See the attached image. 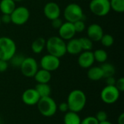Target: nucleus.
<instances>
[{"mask_svg": "<svg viewBox=\"0 0 124 124\" xmlns=\"http://www.w3.org/2000/svg\"><path fill=\"white\" fill-rule=\"evenodd\" d=\"M33 78L37 84H49L52 78V74L51 72L41 68L38 70Z\"/></svg>", "mask_w": 124, "mask_h": 124, "instance_id": "17", "label": "nucleus"}, {"mask_svg": "<svg viewBox=\"0 0 124 124\" xmlns=\"http://www.w3.org/2000/svg\"><path fill=\"white\" fill-rule=\"evenodd\" d=\"M76 32L74 28L73 23L65 21L62 23L60 28L58 29V34L62 39L64 41H68L74 38Z\"/></svg>", "mask_w": 124, "mask_h": 124, "instance_id": "12", "label": "nucleus"}, {"mask_svg": "<svg viewBox=\"0 0 124 124\" xmlns=\"http://www.w3.org/2000/svg\"><path fill=\"white\" fill-rule=\"evenodd\" d=\"M104 34L102 26L97 23H92L86 28V35L93 42L100 41L101 38Z\"/></svg>", "mask_w": 124, "mask_h": 124, "instance_id": "14", "label": "nucleus"}, {"mask_svg": "<svg viewBox=\"0 0 124 124\" xmlns=\"http://www.w3.org/2000/svg\"><path fill=\"white\" fill-rule=\"evenodd\" d=\"M87 77L89 80L93 81H97L103 78V72L100 66H92L88 68Z\"/></svg>", "mask_w": 124, "mask_h": 124, "instance_id": "18", "label": "nucleus"}, {"mask_svg": "<svg viewBox=\"0 0 124 124\" xmlns=\"http://www.w3.org/2000/svg\"><path fill=\"white\" fill-rule=\"evenodd\" d=\"M46 46V39L42 37L36 39L31 44V50L35 54H41Z\"/></svg>", "mask_w": 124, "mask_h": 124, "instance_id": "21", "label": "nucleus"}, {"mask_svg": "<svg viewBox=\"0 0 124 124\" xmlns=\"http://www.w3.org/2000/svg\"><path fill=\"white\" fill-rule=\"evenodd\" d=\"M81 124H99V121L95 116H87L81 120Z\"/></svg>", "mask_w": 124, "mask_h": 124, "instance_id": "31", "label": "nucleus"}, {"mask_svg": "<svg viewBox=\"0 0 124 124\" xmlns=\"http://www.w3.org/2000/svg\"><path fill=\"white\" fill-rule=\"evenodd\" d=\"M115 86L118 89V90L120 92H123L124 91V78L123 77L118 78V80H116Z\"/></svg>", "mask_w": 124, "mask_h": 124, "instance_id": "32", "label": "nucleus"}, {"mask_svg": "<svg viewBox=\"0 0 124 124\" xmlns=\"http://www.w3.org/2000/svg\"><path fill=\"white\" fill-rule=\"evenodd\" d=\"M89 7L92 14L98 17H104L110 12V0H91Z\"/></svg>", "mask_w": 124, "mask_h": 124, "instance_id": "6", "label": "nucleus"}, {"mask_svg": "<svg viewBox=\"0 0 124 124\" xmlns=\"http://www.w3.org/2000/svg\"><path fill=\"white\" fill-rule=\"evenodd\" d=\"M40 96L34 88L25 89L22 94V101L24 104L29 106L37 105L40 100Z\"/></svg>", "mask_w": 124, "mask_h": 124, "instance_id": "13", "label": "nucleus"}, {"mask_svg": "<svg viewBox=\"0 0 124 124\" xmlns=\"http://www.w3.org/2000/svg\"><path fill=\"white\" fill-rule=\"evenodd\" d=\"M62 23H63L62 20L60 17L56 18V19L52 20V23H51V24H52V27L54 29L58 30V29L60 28V26L62 25Z\"/></svg>", "mask_w": 124, "mask_h": 124, "instance_id": "33", "label": "nucleus"}, {"mask_svg": "<svg viewBox=\"0 0 124 124\" xmlns=\"http://www.w3.org/2000/svg\"><path fill=\"white\" fill-rule=\"evenodd\" d=\"M22 74L27 78H33L39 70V65L35 58L31 57H25L20 67Z\"/></svg>", "mask_w": 124, "mask_h": 124, "instance_id": "9", "label": "nucleus"}, {"mask_svg": "<svg viewBox=\"0 0 124 124\" xmlns=\"http://www.w3.org/2000/svg\"><path fill=\"white\" fill-rule=\"evenodd\" d=\"M116 82V79L114 78V76H110L106 78V84L108 86H115Z\"/></svg>", "mask_w": 124, "mask_h": 124, "instance_id": "37", "label": "nucleus"}, {"mask_svg": "<svg viewBox=\"0 0 124 124\" xmlns=\"http://www.w3.org/2000/svg\"><path fill=\"white\" fill-rule=\"evenodd\" d=\"M37 107L41 115L44 117H52L57 111V105L50 96L41 97L37 103Z\"/></svg>", "mask_w": 124, "mask_h": 124, "instance_id": "4", "label": "nucleus"}, {"mask_svg": "<svg viewBox=\"0 0 124 124\" xmlns=\"http://www.w3.org/2000/svg\"><path fill=\"white\" fill-rule=\"evenodd\" d=\"M8 61L0 60V73L5 72L8 68Z\"/></svg>", "mask_w": 124, "mask_h": 124, "instance_id": "36", "label": "nucleus"}, {"mask_svg": "<svg viewBox=\"0 0 124 124\" xmlns=\"http://www.w3.org/2000/svg\"><path fill=\"white\" fill-rule=\"evenodd\" d=\"M44 14L48 20L52 21L60 17V7L54 1H49L44 7Z\"/></svg>", "mask_w": 124, "mask_h": 124, "instance_id": "11", "label": "nucleus"}, {"mask_svg": "<svg viewBox=\"0 0 124 124\" xmlns=\"http://www.w3.org/2000/svg\"><path fill=\"white\" fill-rule=\"evenodd\" d=\"M100 68L103 72V76L105 78L110 76H113L116 73V68L111 63L105 62L100 65Z\"/></svg>", "mask_w": 124, "mask_h": 124, "instance_id": "24", "label": "nucleus"}, {"mask_svg": "<svg viewBox=\"0 0 124 124\" xmlns=\"http://www.w3.org/2000/svg\"><path fill=\"white\" fill-rule=\"evenodd\" d=\"M100 41L105 47H110L114 44V38L109 33H104L100 39Z\"/></svg>", "mask_w": 124, "mask_h": 124, "instance_id": "28", "label": "nucleus"}, {"mask_svg": "<svg viewBox=\"0 0 124 124\" xmlns=\"http://www.w3.org/2000/svg\"><path fill=\"white\" fill-rule=\"evenodd\" d=\"M110 9L118 13L124 12V0H110Z\"/></svg>", "mask_w": 124, "mask_h": 124, "instance_id": "25", "label": "nucleus"}, {"mask_svg": "<svg viewBox=\"0 0 124 124\" xmlns=\"http://www.w3.org/2000/svg\"><path fill=\"white\" fill-rule=\"evenodd\" d=\"M108 114L104 110H100L97 113L95 118H97V120L99 121V123L100 122H103L108 120Z\"/></svg>", "mask_w": 124, "mask_h": 124, "instance_id": "30", "label": "nucleus"}, {"mask_svg": "<svg viewBox=\"0 0 124 124\" xmlns=\"http://www.w3.org/2000/svg\"><path fill=\"white\" fill-rule=\"evenodd\" d=\"M48 54L61 58L66 53V41L58 36H53L46 40V46Z\"/></svg>", "mask_w": 124, "mask_h": 124, "instance_id": "2", "label": "nucleus"}, {"mask_svg": "<svg viewBox=\"0 0 124 124\" xmlns=\"http://www.w3.org/2000/svg\"><path fill=\"white\" fill-rule=\"evenodd\" d=\"M81 118L80 116L75 112L68 111L65 113L63 118L64 124H81Z\"/></svg>", "mask_w": 124, "mask_h": 124, "instance_id": "20", "label": "nucleus"}, {"mask_svg": "<svg viewBox=\"0 0 124 124\" xmlns=\"http://www.w3.org/2000/svg\"><path fill=\"white\" fill-rule=\"evenodd\" d=\"M0 20H1V23H3V24H9L12 23L10 15L2 14L1 15H0Z\"/></svg>", "mask_w": 124, "mask_h": 124, "instance_id": "34", "label": "nucleus"}, {"mask_svg": "<svg viewBox=\"0 0 124 124\" xmlns=\"http://www.w3.org/2000/svg\"><path fill=\"white\" fill-rule=\"evenodd\" d=\"M93 55L94 60L101 64L105 62L108 60V52L103 49H97L93 52Z\"/></svg>", "mask_w": 124, "mask_h": 124, "instance_id": "23", "label": "nucleus"}, {"mask_svg": "<svg viewBox=\"0 0 124 124\" xmlns=\"http://www.w3.org/2000/svg\"><path fill=\"white\" fill-rule=\"evenodd\" d=\"M17 46L15 41L7 36L0 37V60L8 61L16 54Z\"/></svg>", "mask_w": 124, "mask_h": 124, "instance_id": "3", "label": "nucleus"}, {"mask_svg": "<svg viewBox=\"0 0 124 124\" xmlns=\"http://www.w3.org/2000/svg\"><path fill=\"white\" fill-rule=\"evenodd\" d=\"M95 60L93 55V52L92 51H82L78 57V65L84 69H88L93 66Z\"/></svg>", "mask_w": 124, "mask_h": 124, "instance_id": "15", "label": "nucleus"}, {"mask_svg": "<svg viewBox=\"0 0 124 124\" xmlns=\"http://www.w3.org/2000/svg\"><path fill=\"white\" fill-rule=\"evenodd\" d=\"M118 124H124V113H121L118 117Z\"/></svg>", "mask_w": 124, "mask_h": 124, "instance_id": "38", "label": "nucleus"}, {"mask_svg": "<svg viewBox=\"0 0 124 124\" xmlns=\"http://www.w3.org/2000/svg\"><path fill=\"white\" fill-rule=\"evenodd\" d=\"M121 92L115 86L106 85L101 91L100 97L102 101L108 105L116 103L120 98Z\"/></svg>", "mask_w": 124, "mask_h": 124, "instance_id": "8", "label": "nucleus"}, {"mask_svg": "<svg viewBox=\"0 0 124 124\" xmlns=\"http://www.w3.org/2000/svg\"><path fill=\"white\" fill-rule=\"evenodd\" d=\"M0 124H1V123H0Z\"/></svg>", "mask_w": 124, "mask_h": 124, "instance_id": "42", "label": "nucleus"}, {"mask_svg": "<svg viewBox=\"0 0 124 124\" xmlns=\"http://www.w3.org/2000/svg\"><path fill=\"white\" fill-rule=\"evenodd\" d=\"M63 16L67 22L73 23L78 20H83L84 15L83 9L79 4L76 3H70L65 7Z\"/></svg>", "mask_w": 124, "mask_h": 124, "instance_id": "5", "label": "nucleus"}, {"mask_svg": "<svg viewBox=\"0 0 124 124\" xmlns=\"http://www.w3.org/2000/svg\"><path fill=\"white\" fill-rule=\"evenodd\" d=\"M82 48L78 39L73 38L66 43V52L72 55L79 54L82 52Z\"/></svg>", "mask_w": 124, "mask_h": 124, "instance_id": "16", "label": "nucleus"}, {"mask_svg": "<svg viewBox=\"0 0 124 124\" xmlns=\"http://www.w3.org/2000/svg\"><path fill=\"white\" fill-rule=\"evenodd\" d=\"M78 39L83 51H92L93 48V41L90 39L86 36L79 38Z\"/></svg>", "mask_w": 124, "mask_h": 124, "instance_id": "26", "label": "nucleus"}, {"mask_svg": "<svg viewBox=\"0 0 124 124\" xmlns=\"http://www.w3.org/2000/svg\"><path fill=\"white\" fill-rule=\"evenodd\" d=\"M1 20H0V25H1Z\"/></svg>", "mask_w": 124, "mask_h": 124, "instance_id": "41", "label": "nucleus"}, {"mask_svg": "<svg viewBox=\"0 0 124 124\" xmlns=\"http://www.w3.org/2000/svg\"><path fill=\"white\" fill-rule=\"evenodd\" d=\"M57 110H59L60 112L62 113H67L68 111H69V108H68V105L67 104L66 102H61L59 105H57Z\"/></svg>", "mask_w": 124, "mask_h": 124, "instance_id": "35", "label": "nucleus"}, {"mask_svg": "<svg viewBox=\"0 0 124 124\" xmlns=\"http://www.w3.org/2000/svg\"><path fill=\"white\" fill-rule=\"evenodd\" d=\"M40 66L44 70L52 72L57 70L60 66V60L54 55L47 54L41 58Z\"/></svg>", "mask_w": 124, "mask_h": 124, "instance_id": "10", "label": "nucleus"}, {"mask_svg": "<svg viewBox=\"0 0 124 124\" xmlns=\"http://www.w3.org/2000/svg\"><path fill=\"white\" fill-rule=\"evenodd\" d=\"M15 2H19V1H23V0H13Z\"/></svg>", "mask_w": 124, "mask_h": 124, "instance_id": "40", "label": "nucleus"}, {"mask_svg": "<svg viewBox=\"0 0 124 124\" xmlns=\"http://www.w3.org/2000/svg\"><path fill=\"white\" fill-rule=\"evenodd\" d=\"M73 25L76 33H81L86 29V25L83 20H80L73 23Z\"/></svg>", "mask_w": 124, "mask_h": 124, "instance_id": "29", "label": "nucleus"}, {"mask_svg": "<svg viewBox=\"0 0 124 124\" xmlns=\"http://www.w3.org/2000/svg\"><path fill=\"white\" fill-rule=\"evenodd\" d=\"M99 124H113L111 122H110V121H108V120L107 121H103V122H100V123H99Z\"/></svg>", "mask_w": 124, "mask_h": 124, "instance_id": "39", "label": "nucleus"}, {"mask_svg": "<svg viewBox=\"0 0 124 124\" xmlns=\"http://www.w3.org/2000/svg\"><path fill=\"white\" fill-rule=\"evenodd\" d=\"M87 98L86 94L81 89H74L72 90L67 99V104L70 111H73L78 113L86 106Z\"/></svg>", "mask_w": 124, "mask_h": 124, "instance_id": "1", "label": "nucleus"}, {"mask_svg": "<svg viewBox=\"0 0 124 124\" xmlns=\"http://www.w3.org/2000/svg\"><path fill=\"white\" fill-rule=\"evenodd\" d=\"M12 23L16 25H23L25 24L30 18V11L24 6L16 7L10 14Z\"/></svg>", "mask_w": 124, "mask_h": 124, "instance_id": "7", "label": "nucleus"}, {"mask_svg": "<svg viewBox=\"0 0 124 124\" xmlns=\"http://www.w3.org/2000/svg\"><path fill=\"white\" fill-rule=\"evenodd\" d=\"M34 89L36 90L40 97H49L52 93L51 86L48 84H37Z\"/></svg>", "mask_w": 124, "mask_h": 124, "instance_id": "22", "label": "nucleus"}, {"mask_svg": "<svg viewBox=\"0 0 124 124\" xmlns=\"http://www.w3.org/2000/svg\"><path fill=\"white\" fill-rule=\"evenodd\" d=\"M16 2L13 0H1L0 11L2 14L10 15L16 7Z\"/></svg>", "mask_w": 124, "mask_h": 124, "instance_id": "19", "label": "nucleus"}, {"mask_svg": "<svg viewBox=\"0 0 124 124\" xmlns=\"http://www.w3.org/2000/svg\"><path fill=\"white\" fill-rule=\"evenodd\" d=\"M25 57H24L23 54H15L9 61L10 62V64L15 68H20L22 62H23L24 59Z\"/></svg>", "mask_w": 124, "mask_h": 124, "instance_id": "27", "label": "nucleus"}]
</instances>
